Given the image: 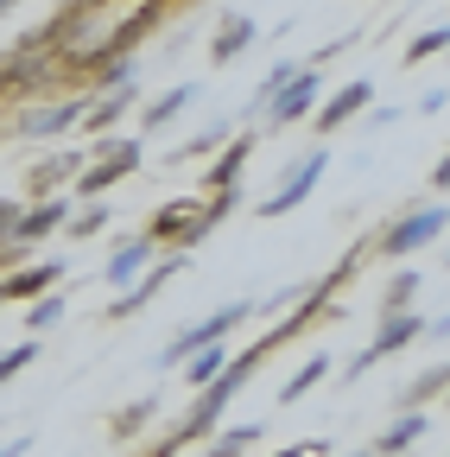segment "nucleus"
I'll return each mask as SVG.
<instances>
[{
	"mask_svg": "<svg viewBox=\"0 0 450 457\" xmlns=\"http://www.w3.org/2000/svg\"><path fill=\"white\" fill-rule=\"evenodd\" d=\"M13 7H20V0H0V20H7V13H13Z\"/></svg>",
	"mask_w": 450,
	"mask_h": 457,
	"instance_id": "nucleus-37",
	"label": "nucleus"
},
{
	"mask_svg": "<svg viewBox=\"0 0 450 457\" xmlns=\"http://www.w3.org/2000/svg\"><path fill=\"white\" fill-rule=\"evenodd\" d=\"M254 369H260V362H254L248 350H241V356H229V362H222V375H216V381H203V387L191 394V407H184V413H178L172 426H165V438H159L152 451H140V457H178V451L203 445V438H209V432L222 426V413H229V400H235V394H241V387L254 381Z\"/></svg>",
	"mask_w": 450,
	"mask_h": 457,
	"instance_id": "nucleus-1",
	"label": "nucleus"
},
{
	"mask_svg": "<svg viewBox=\"0 0 450 457\" xmlns=\"http://www.w3.org/2000/svg\"><path fill=\"white\" fill-rule=\"evenodd\" d=\"M222 140H229V128L216 121V128H203L197 140H178V146H172V159H209V153H216Z\"/></svg>",
	"mask_w": 450,
	"mask_h": 457,
	"instance_id": "nucleus-30",
	"label": "nucleus"
},
{
	"mask_svg": "<svg viewBox=\"0 0 450 457\" xmlns=\"http://www.w3.org/2000/svg\"><path fill=\"white\" fill-rule=\"evenodd\" d=\"M152 254H159V242H152V236H146V228H140V236H134V242H121L115 254H108V267H102V279H108V286H127V279H134V273H140V267H146Z\"/></svg>",
	"mask_w": 450,
	"mask_h": 457,
	"instance_id": "nucleus-20",
	"label": "nucleus"
},
{
	"mask_svg": "<svg viewBox=\"0 0 450 457\" xmlns=\"http://www.w3.org/2000/svg\"><path fill=\"white\" fill-rule=\"evenodd\" d=\"M178 273H184V248H159V254H152V261H146V267H140V273H134L127 286H121V293L108 299V318L121 324V318L146 312V305H152V299L165 293V279H178Z\"/></svg>",
	"mask_w": 450,
	"mask_h": 457,
	"instance_id": "nucleus-6",
	"label": "nucleus"
},
{
	"mask_svg": "<svg viewBox=\"0 0 450 457\" xmlns=\"http://www.w3.org/2000/svg\"><path fill=\"white\" fill-rule=\"evenodd\" d=\"M26 254H32V248H26L20 236H0V273H13V267H20Z\"/></svg>",
	"mask_w": 450,
	"mask_h": 457,
	"instance_id": "nucleus-32",
	"label": "nucleus"
},
{
	"mask_svg": "<svg viewBox=\"0 0 450 457\" xmlns=\"http://www.w3.org/2000/svg\"><path fill=\"white\" fill-rule=\"evenodd\" d=\"M64 312H70V299L51 286V293H38V299H26V337H45V330H58L64 324Z\"/></svg>",
	"mask_w": 450,
	"mask_h": 457,
	"instance_id": "nucleus-24",
	"label": "nucleus"
},
{
	"mask_svg": "<svg viewBox=\"0 0 450 457\" xmlns=\"http://www.w3.org/2000/svg\"><path fill=\"white\" fill-rule=\"evenodd\" d=\"M140 165H146V140L140 134H95V153H83L77 179H70V197L89 204L102 191H115L121 179H134Z\"/></svg>",
	"mask_w": 450,
	"mask_h": 457,
	"instance_id": "nucleus-2",
	"label": "nucleus"
},
{
	"mask_svg": "<svg viewBox=\"0 0 450 457\" xmlns=\"http://www.w3.org/2000/svg\"><path fill=\"white\" fill-rule=\"evenodd\" d=\"M349 457H368V445H362V451H349Z\"/></svg>",
	"mask_w": 450,
	"mask_h": 457,
	"instance_id": "nucleus-38",
	"label": "nucleus"
},
{
	"mask_svg": "<svg viewBox=\"0 0 450 457\" xmlns=\"http://www.w3.org/2000/svg\"><path fill=\"white\" fill-rule=\"evenodd\" d=\"M209 210H203V197H172V204H159L152 216H146V236L159 242V248H197L203 236H209Z\"/></svg>",
	"mask_w": 450,
	"mask_h": 457,
	"instance_id": "nucleus-4",
	"label": "nucleus"
},
{
	"mask_svg": "<svg viewBox=\"0 0 450 457\" xmlns=\"http://www.w3.org/2000/svg\"><path fill=\"white\" fill-rule=\"evenodd\" d=\"M444 45H450V26H425V32L406 45V64H425V57H438Z\"/></svg>",
	"mask_w": 450,
	"mask_h": 457,
	"instance_id": "nucleus-31",
	"label": "nucleus"
},
{
	"mask_svg": "<svg viewBox=\"0 0 450 457\" xmlns=\"http://www.w3.org/2000/svg\"><path fill=\"white\" fill-rule=\"evenodd\" d=\"M444 204H419V210H406L400 222H387L380 228V242H374V254H387V261H406V254H419V248H431L438 236H444Z\"/></svg>",
	"mask_w": 450,
	"mask_h": 457,
	"instance_id": "nucleus-7",
	"label": "nucleus"
},
{
	"mask_svg": "<svg viewBox=\"0 0 450 457\" xmlns=\"http://www.w3.org/2000/svg\"><path fill=\"white\" fill-rule=\"evenodd\" d=\"M77 165H83V153H51V159H38V165L26 171V197H58V191L77 179Z\"/></svg>",
	"mask_w": 450,
	"mask_h": 457,
	"instance_id": "nucleus-17",
	"label": "nucleus"
},
{
	"mask_svg": "<svg viewBox=\"0 0 450 457\" xmlns=\"http://www.w3.org/2000/svg\"><path fill=\"white\" fill-rule=\"evenodd\" d=\"M444 102H450V89H425L419 96V114H444Z\"/></svg>",
	"mask_w": 450,
	"mask_h": 457,
	"instance_id": "nucleus-34",
	"label": "nucleus"
},
{
	"mask_svg": "<svg viewBox=\"0 0 450 457\" xmlns=\"http://www.w3.org/2000/svg\"><path fill=\"white\" fill-rule=\"evenodd\" d=\"M222 362H229V343H203V350H191L178 369H184V387H203L222 375Z\"/></svg>",
	"mask_w": 450,
	"mask_h": 457,
	"instance_id": "nucleus-25",
	"label": "nucleus"
},
{
	"mask_svg": "<svg viewBox=\"0 0 450 457\" xmlns=\"http://www.w3.org/2000/svg\"><path fill=\"white\" fill-rule=\"evenodd\" d=\"M64 222H70V197H64V191H58V197H32V204L13 216V236H20L26 248H38L45 236H58Z\"/></svg>",
	"mask_w": 450,
	"mask_h": 457,
	"instance_id": "nucleus-15",
	"label": "nucleus"
},
{
	"mask_svg": "<svg viewBox=\"0 0 450 457\" xmlns=\"http://www.w3.org/2000/svg\"><path fill=\"white\" fill-rule=\"evenodd\" d=\"M102 228H108V204H102V197H89L83 210H70V222H64V236H70V242H95Z\"/></svg>",
	"mask_w": 450,
	"mask_h": 457,
	"instance_id": "nucleus-28",
	"label": "nucleus"
},
{
	"mask_svg": "<svg viewBox=\"0 0 450 457\" xmlns=\"http://www.w3.org/2000/svg\"><path fill=\"white\" fill-rule=\"evenodd\" d=\"M425 432H431V413H425V407H406V413H393V426L368 445V457H406Z\"/></svg>",
	"mask_w": 450,
	"mask_h": 457,
	"instance_id": "nucleus-16",
	"label": "nucleus"
},
{
	"mask_svg": "<svg viewBox=\"0 0 450 457\" xmlns=\"http://www.w3.org/2000/svg\"><path fill=\"white\" fill-rule=\"evenodd\" d=\"M254 38H260V26H254L248 13H222V26H216V38H209V64H235Z\"/></svg>",
	"mask_w": 450,
	"mask_h": 457,
	"instance_id": "nucleus-18",
	"label": "nucleus"
},
{
	"mask_svg": "<svg viewBox=\"0 0 450 457\" xmlns=\"http://www.w3.org/2000/svg\"><path fill=\"white\" fill-rule=\"evenodd\" d=\"M191 102H197V83H172L165 96H152V102L140 108V134H165V128H172Z\"/></svg>",
	"mask_w": 450,
	"mask_h": 457,
	"instance_id": "nucleus-19",
	"label": "nucleus"
},
{
	"mask_svg": "<svg viewBox=\"0 0 450 457\" xmlns=\"http://www.w3.org/2000/svg\"><path fill=\"white\" fill-rule=\"evenodd\" d=\"M425 324H431V318H419V305H413V312H387V318H380V330H374V343H368L362 356H349V381H356V375H368V369H374V362H387V356L413 350V343L425 337Z\"/></svg>",
	"mask_w": 450,
	"mask_h": 457,
	"instance_id": "nucleus-10",
	"label": "nucleus"
},
{
	"mask_svg": "<svg viewBox=\"0 0 450 457\" xmlns=\"http://www.w3.org/2000/svg\"><path fill=\"white\" fill-rule=\"evenodd\" d=\"M273 457H330V438H305V445H286V451H273Z\"/></svg>",
	"mask_w": 450,
	"mask_h": 457,
	"instance_id": "nucleus-33",
	"label": "nucleus"
},
{
	"mask_svg": "<svg viewBox=\"0 0 450 457\" xmlns=\"http://www.w3.org/2000/svg\"><path fill=\"white\" fill-rule=\"evenodd\" d=\"M13 216H20V204H13V197H0V236H13Z\"/></svg>",
	"mask_w": 450,
	"mask_h": 457,
	"instance_id": "nucleus-36",
	"label": "nucleus"
},
{
	"mask_svg": "<svg viewBox=\"0 0 450 457\" xmlns=\"http://www.w3.org/2000/svg\"><path fill=\"white\" fill-rule=\"evenodd\" d=\"M159 407H165V400L159 394H140V400H127V407L115 413V420H108V438H115V445H134L152 420H159Z\"/></svg>",
	"mask_w": 450,
	"mask_h": 457,
	"instance_id": "nucleus-21",
	"label": "nucleus"
},
{
	"mask_svg": "<svg viewBox=\"0 0 450 457\" xmlns=\"http://www.w3.org/2000/svg\"><path fill=\"white\" fill-rule=\"evenodd\" d=\"M77 114H83V96H64V102H32L20 121H13V134H7V140H58L64 128H77Z\"/></svg>",
	"mask_w": 450,
	"mask_h": 457,
	"instance_id": "nucleus-11",
	"label": "nucleus"
},
{
	"mask_svg": "<svg viewBox=\"0 0 450 457\" xmlns=\"http://www.w3.org/2000/svg\"><path fill=\"white\" fill-rule=\"evenodd\" d=\"M374 102V83H343L336 96H317V108H311V121H317V134H343L356 114Z\"/></svg>",
	"mask_w": 450,
	"mask_h": 457,
	"instance_id": "nucleus-14",
	"label": "nucleus"
},
{
	"mask_svg": "<svg viewBox=\"0 0 450 457\" xmlns=\"http://www.w3.org/2000/svg\"><path fill=\"white\" fill-rule=\"evenodd\" d=\"M260 312V299H235V305H222V312H209L203 324H184L172 343H165V350H159V369H178L191 350H203V343H222V337H229V330H241L248 318Z\"/></svg>",
	"mask_w": 450,
	"mask_h": 457,
	"instance_id": "nucleus-5",
	"label": "nucleus"
},
{
	"mask_svg": "<svg viewBox=\"0 0 450 457\" xmlns=\"http://www.w3.org/2000/svg\"><path fill=\"white\" fill-rule=\"evenodd\" d=\"M266 438V426L260 420H248V426H216L209 438H203V457H241L248 445H260Z\"/></svg>",
	"mask_w": 450,
	"mask_h": 457,
	"instance_id": "nucleus-23",
	"label": "nucleus"
},
{
	"mask_svg": "<svg viewBox=\"0 0 450 457\" xmlns=\"http://www.w3.org/2000/svg\"><path fill=\"white\" fill-rule=\"evenodd\" d=\"M0 457H32V438H0Z\"/></svg>",
	"mask_w": 450,
	"mask_h": 457,
	"instance_id": "nucleus-35",
	"label": "nucleus"
},
{
	"mask_svg": "<svg viewBox=\"0 0 450 457\" xmlns=\"http://www.w3.org/2000/svg\"><path fill=\"white\" fill-rule=\"evenodd\" d=\"M248 153H254V134H229L216 153H209V171H203V210L209 222L235 216L241 204V171H248Z\"/></svg>",
	"mask_w": 450,
	"mask_h": 457,
	"instance_id": "nucleus-3",
	"label": "nucleus"
},
{
	"mask_svg": "<svg viewBox=\"0 0 450 457\" xmlns=\"http://www.w3.org/2000/svg\"><path fill=\"white\" fill-rule=\"evenodd\" d=\"M323 171H330V146H311V153H305L299 165H286V179H279V191L254 204V216H266V222H273V216H292V210H299V204H305V197L317 191V179H323Z\"/></svg>",
	"mask_w": 450,
	"mask_h": 457,
	"instance_id": "nucleus-9",
	"label": "nucleus"
},
{
	"mask_svg": "<svg viewBox=\"0 0 450 457\" xmlns=\"http://www.w3.org/2000/svg\"><path fill=\"white\" fill-rule=\"evenodd\" d=\"M58 279H64V261H20L13 273H0V305H26V299L51 293Z\"/></svg>",
	"mask_w": 450,
	"mask_h": 457,
	"instance_id": "nucleus-13",
	"label": "nucleus"
},
{
	"mask_svg": "<svg viewBox=\"0 0 450 457\" xmlns=\"http://www.w3.org/2000/svg\"><path fill=\"white\" fill-rule=\"evenodd\" d=\"M134 102H140V83H134V77H127V83H108V89H89V96H83V114H77V128H83V134H108Z\"/></svg>",
	"mask_w": 450,
	"mask_h": 457,
	"instance_id": "nucleus-12",
	"label": "nucleus"
},
{
	"mask_svg": "<svg viewBox=\"0 0 450 457\" xmlns=\"http://www.w3.org/2000/svg\"><path fill=\"white\" fill-rule=\"evenodd\" d=\"M317 96H323V77H317V64H299V71L286 77V89H279V96L266 102V114H260V128H273V134H286V128L311 121V108H317Z\"/></svg>",
	"mask_w": 450,
	"mask_h": 457,
	"instance_id": "nucleus-8",
	"label": "nucleus"
},
{
	"mask_svg": "<svg viewBox=\"0 0 450 457\" xmlns=\"http://www.w3.org/2000/svg\"><path fill=\"white\" fill-rule=\"evenodd\" d=\"M419 286H425V279H419L413 267H400V273L387 279V293H380V318H387V312H413V305H419Z\"/></svg>",
	"mask_w": 450,
	"mask_h": 457,
	"instance_id": "nucleus-27",
	"label": "nucleus"
},
{
	"mask_svg": "<svg viewBox=\"0 0 450 457\" xmlns=\"http://www.w3.org/2000/svg\"><path fill=\"white\" fill-rule=\"evenodd\" d=\"M444 387H450V362H431L425 375H413L400 394H393V413H406V407H431Z\"/></svg>",
	"mask_w": 450,
	"mask_h": 457,
	"instance_id": "nucleus-22",
	"label": "nucleus"
},
{
	"mask_svg": "<svg viewBox=\"0 0 450 457\" xmlns=\"http://www.w3.org/2000/svg\"><path fill=\"white\" fill-rule=\"evenodd\" d=\"M292 71H299V64H273V71H266V83H260V89H254V102H248V121H260L266 102H273L279 89H286V77H292Z\"/></svg>",
	"mask_w": 450,
	"mask_h": 457,
	"instance_id": "nucleus-29",
	"label": "nucleus"
},
{
	"mask_svg": "<svg viewBox=\"0 0 450 457\" xmlns=\"http://www.w3.org/2000/svg\"><path fill=\"white\" fill-rule=\"evenodd\" d=\"M330 369H336V362H330V356L317 350V356H311V362H305V369H299V375H292L286 387H279V407H299V400H305V394H311V387H317V381H323Z\"/></svg>",
	"mask_w": 450,
	"mask_h": 457,
	"instance_id": "nucleus-26",
	"label": "nucleus"
}]
</instances>
